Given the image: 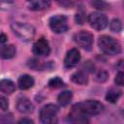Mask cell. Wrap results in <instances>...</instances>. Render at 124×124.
<instances>
[{"label":"cell","mask_w":124,"mask_h":124,"mask_svg":"<svg viewBox=\"0 0 124 124\" xmlns=\"http://www.w3.org/2000/svg\"><path fill=\"white\" fill-rule=\"evenodd\" d=\"M104 109V105L96 100H87L81 103L76 104L69 115L68 120L74 123H85L88 122L87 117L97 115Z\"/></svg>","instance_id":"1"},{"label":"cell","mask_w":124,"mask_h":124,"mask_svg":"<svg viewBox=\"0 0 124 124\" xmlns=\"http://www.w3.org/2000/svg\"><path fill=\"white\" fill-rule=\"evenodd\" d=\"M98 46L106 54L115 55L121 52V45L120 43L108 35H103L98 39Z\"/></svg>","instance_id":"2"},{"label":"cell","mask_w":124,"mask_h":124,"mask_svg":"<svg viewBox=\"0 0 124 124\" xmlns=\"http://www.w3.org/2000/svg\"><path fill=\"white\" fill-rule=\"evenodd\" d=\"M11 28L13 32L23 41H31L35 36V28L28 23L24 22H13L11 24Z\"/></svg>","instance_id":"3"},{"label":"cell","mask_w":124,"mask_h":124,"mask_svg":"<svg viewBox=\"0 0 124 124\" xmlns=\"http://www.w3.org/2000/svg\"><path fill=\"white\" fill-rule=\"evenodd\" d=\"M58 107L53 104L44 106L40 110V120L45 124H52L57 121L56 115L58 113Z\"/></svg>","instance_id":"4"},{"label":"cell","mask_w":124,"mask_h":124,"mask_svg":"<svg viewBox=\"0 0 124 124\" xmlns=\"http://www.w3.org/2000/svg\"><path fill=\"white\" fill-rule=\"evenodd\" d=\"M50 29L57 34L65 33L69 26H68V19L64 15H56L49 18L48 21Z\"/></svg>","instance_id":"5"},{"label":"cell","mask_w":124,"mask_h":124,"mask_svg":"<svg viewBox=\"0 0 124 124\" xmlns=\"http://www.w3.org/2000/svg\"><path fill=\"white\" fill-rule=\"evenodd\" d=\"M74 41L85 50H90L93 45V35L89 31L81 30L74 35Z\"/></svg>","instance_id":"6"},{"label":"cell","mask_w":124,"mask_h":124,"mask_svg":"<svg viewBox=\"0 0 124 124\" xmlns=\"http://www.w3.org/2000/svg\"><path fill=\"white\" fill-rule=\"evenodd\" d=\"M88 22H89L90 26L92 28H94L95 30H103L108 24L107 16L102 13H99V12L91 13L88 16Z\"/></svg>","instance_id":"7"},{"label":"cell","mask_w":124,"mask_h":124,"mask_svg":"<svg viewBox=\"0 0 124 124\" xmlns=\"http://www.w3.org/2000/svg\"><path fill=\"white\" fill-rule=\"evenodd\" d=\"M32 51L35 55H37L39 57L47 56L50 52V46H49L48 42L44 38L39 39L38 41H36L34 43Z\"/></svg>","instance_id":"8"},{"label":"cell","mask_w":124,"mask_h":124,"mask_svg":"<svg viewBox=\"0 0 124 124\" xmlns=\"http://www.w3.org/2000/svg\"><path fill=\"white\" fill-rule=\"evenodd\" d=\"M80 60V53L78 50V48H72L70 49L64 58V66L67 69L74 68Z\"/></svg>","instance_id":"9"},{"label":"cell","mask_w":124,"mask_h":124,"mask_svg":"<svg viewBox=\"0 0 124 124\" xmlns=\"http://www.w3.org/2000/svg\"><path fill=\"white\" fill-rule=\"evenodd\" d=\"M16 109L23 114H29L34 110V106L31 103V101L26 97H20L16 101Z\"/></svg>","instance_id":"10"},{"label":"cell","mask_w":124,"mask_h":124,"mask_svg":"<svg viewBox=\"0 0 124 124\" xmlns=\"http://www.w3.org/2000/svg\"><path fill=\"white\" fill-rule=\"evenodd\" d=\"M34 78L29 75H22L17 80V85L21 90H26L34 85Z\"/></svg>","instance_id":"11"},{"label":"cell","mask_w":124,"mask_h":124,"mask_svg":"<svg viewBox=\"0 0 124 124\" xmlns=\"http://www.w3.org/2000/svg\"><path fill=\"white\" fill-rule=\"evenodd\" d=\"M16 90V84L8 78H3L0 80V92L4 94H12Z\"/></svg>","instance_id":"12"},{"label":"cell","mask_w":124,"mask_h":124,"mask_svg":"<svg viewBox=\"0 0 124 124\" xmlns=\"http://www.w3.org/2000/svg\"><path fill=\"white\" fill-rule=\"evenodd\" d=\"M16 55V47L14 45H3L0 46V56L3 59H11Z\"/></svg>","instance_id":"13"},{"label":"cell","mask_w":124,"mask_h":124,"mask_svg":"<svg viewBox=\"0 0 124 124\" xmlns=\"http://www.w3.org/2000/svg\"><path fill=\"white\" fill-rule=\"evenodd\" d=\"M71 79L73 82L77 83V84H87L88 82V77L85 74V72L83 71H78L76 73H74L71 77Z\"/></svg>","instance_id":"14"},{"label":"cell","mask_w":124,"mask_h":124,"mask_svg":"<svg viewBox=\"0 0 124 124\" xmlns=\"http://www.w3.org/2000/svg\"><path fill=\"white\" fill-rule=\"evenodd\" d=\"M50 7V1L49 0H37L31 3L29 6V9L32 11H43L46 10Z\"/></svg>","instance_id":"15"},{"label":"cell","mask_w":124,"mask_h":124,"mask_svg":"<svg viewBox=\"0 0 124 124\" xmlns=\"http://www.w3.org/2000/svg\"><path fill=\"white\" fill-rule=\"evenodd\" d=\"M72 98H73V93L69 90H66V91H63L61 92L58 97H57V101L59 103L60 106L62 107H66L70 104V102L72 101Z\"/></svg>","instance_id":"16"},{"label":"cell","mask_w":124,"mask_h":124,"mask_svg":"<svg viewBox=\"0 0 124 124\" xmlns=\"http://www.w3.org/2000/svg\"><path fill=\"white\" fill-rule=\"evenodd\" d=\"M121 96V91H118V90H113V89H110L107 92L106 94V100L109 103H115L119 97Z\"/></svg>","instance_id":"17"},{"label":"cell","mask_w":124,"mask_h":124,"mask_svg":"<svg viewBox=\"0 0 124 124\" xmlns=\"http://www.w3.org/2000/svg\"><path fill=\"white\" fill-rule=\"evenodd\" d=\"M28 66L34 70H45L46 68H47V63H44L43 61H39L37 59H32L29 61Z\"/></svg>","instance_id":"18"},{"label":"cell","mask_w":124,"mask_h":124,"mask_svg":"<svg viewBox=\"0 0 124 124\" xmlns=\"http://www.w3.org/2000/svg\"><path fill=\"white\" fill-rule=\"evenodd\" d=\"M91 5L97 9V10H100V11H106V10H108L110 5L108 3H107L105 0H92L91 2Z\"/></svg>","instance_id":"19"},{"label":"cell","mask_w":124,"mask_h":124,"mask_svg":"<svg viewBox=\"0 0 124 124\" xmlns=\"http://www.w3.org/2000/svg\"><path fill=\"white\" fill-rule=\"evenodd\" d=\"M47 85H48V87H50L52 89H57V88H61L64 86V81L59 77H54L48 80Z\"/></svg>","instance_id":"20"},{"label":"cell","mask_w":124,"mask_h":124,"mask_svg":"<svg viewBox=\"0 0 124 124\" xmlns=\"http://www.w3.org/2000/svg\"><path fill=\"white\" fill-rule=\"evenodd\" d=\"M109 28H110V30L112 32H116V33L120 32L122 30V22H121V20L118 19V18L112 19L110 21V23H109Z\"/></svg>","instance_id":"21"},{"label":"cell","mask_w":124,"mask_h":124,"mask_svg":"<svg viewBox=\"0 0 124 124\" xmlns=\"http://www.w3.org/2000/svg\"><path fill=\"white\" fill-rule=\"evenodd\" d=\"M108 78V73L105 70H101L99 71L96 76H95V79L98 81V82H105L107 79Z\"/></svg>","instance_id":"22"},{"label":"cell","mask_w":124,"mask_h":124,"mask_svg":"<svg viewBox=\"0 0 124 124\" xmlns=\"http://www.w3.org/2000/svg\"><path fill=\"white\" fill-rule=\"evenodd\" d=\"M114 82L116 83V85H119V86H122L123 83H124V74L123 72H118L115 76V78H114Z\"/></svg>","instance_id":"23"},{"label":"cell","mask_w":124,"mask_h":124,"mask_svg":"<svg viewBox=\"0 0 124 124\" xmlns=\"http://www.w3.org/2000/svg\"><path fill=\"white\" fill-rule=\"evenodd\" d=\"M8 108H9V102H8V100L4 96L0 95V108L2 110H7Z\"/></svg>","instance_id":"24"},{"label":"cell","mask_w":124,"mask_h":124,"mask_svg":"<svg viewBox=\"0 0 124 124\" xmlns=\"http://www.w3.org/2000/svg\"><path fill=\"white\" fill-rule=\"evenodd\" d=\"M54 1L57 2L60 6L64 7V8H70L73 5V3H72L71 0H54Z\"/></svg>","instance_id":"25"},{"label":"cell","mask_w":124,"mask_h":124,"mask_svg":"<svg viewBox=\"0 0 124 124\" xmlns=\"http://www.w3.org/2000/svg\"><path fill=\"white\" fill-rule=\"evenodd\" d=\"M84 19H85V16H84L82 14L78 13V14L76 15V20H77V22H78V24H82L83 21H84Z\"/></svg>","instance_id":"26"},{"label":"cell","mask_w":124,"mask_h":124,"mask_svg":"<svg viewBox=\"0 0 124 124\" xmlns=\"http://www.w3.org/2000/svg\"><path fill=\"white\" fill-rule=\"evenodd\" d=\"M8 41V38L7 36L3 33V32H0V44H4Z\"/></svg>","instance_id":"27"},{"label":"cell","mask_w":124,"mask_h":124,"mask_svg":"<svg viewBox=\"0 0 124 124\" xmlns=\"http://www.w3.org/2000/svg\"><path fill=\"white\" fill-rule=\"evenodd\" d=\"M18 122H19V123H33V120L27 119V118H23V119H20Z\"/></svg>","instance_id":"28"},{"label":"cell","mask_w":124,"mask_h":124,"mask_svg":"<svg viewBox=\"0 0 124 124\" xmlns=\"http://www.w3.org/2000/svg\"><path fill=\"white\" fill-rule=\"evenodd\" d=\"M28 1H31V0H28Z\"/></svg>","instance_id":"29"}]
</instances>
